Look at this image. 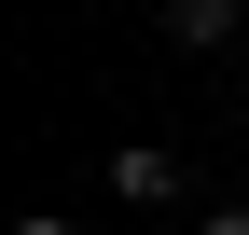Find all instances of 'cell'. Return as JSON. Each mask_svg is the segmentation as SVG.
Here are the masks:
<instances>
[{
  "mask_svg": "<svg viewBox=\"0 0 249 235\" xmlns=\"http://www.w3.org/2000/svg\"><path fill=\"white\" fill-rule=\"evenodd\" d=\"M111 194H124V208H166V194H180V152H166V138H124V152H111Z\"/></svg>",
  "mask_w": 249,
  "mask_h": 235,
  "instance_id": "6da1fadb",
  "label": "cell"
},
{
  "mask_svg": "<svg viewBox=\"0 0 249 235\" xmlns=\"http://www.w3.org/2000/svg\"><path fill=\"white\" fill-rule=\"evenodd\" d=\"M235 28H249V14H235V0H166V42H180V55H222V42H235Z\"/></svg>",
  "mask_w": 249,
  "mask_h": 235,
  "instance_id": "7a4b0ae2",
  "label": "cell"
},
{
  "mask_svg": "<svg viewBox=\"0 0 249 235\" xmlns=\"http://www.w3.org/2000/svg\"><path fill=\"white\" fill-rule=\"evenodd\" d=\"M194 235H249V208H208V221H194Z\"/></svg>",
  "mask_w": 249,
  "mask_h": 235,
  "instance_id": "3957f363",
  "label": "cell"
},
{
  "mask_svg": "<svg viewBox=\"0 0 249 235\" xmlns=\"http://www.w3.org/2000/svg\"><path fill=\"white\" fill-rule=\"evenodd\" d=\"M14 235H70V221H55V208H28V221H14Z\"/></svg>",
  "mask_w": 249,
  "mask_h": 235,
  "instance_id": "277c9868",
  "label": "cell"
}]
</instances>
